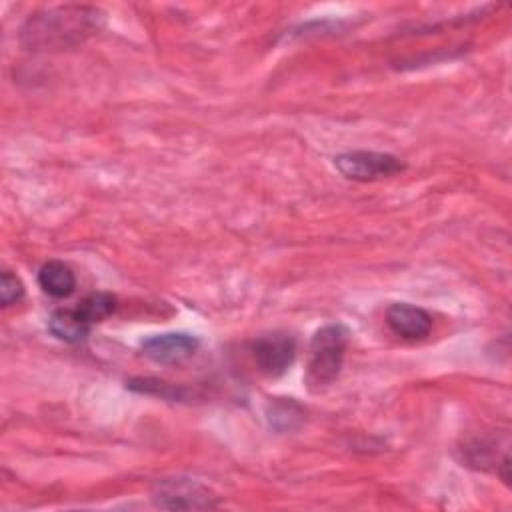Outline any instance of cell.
Instances as JSON below:
<instances>
[{
  "label": "cell",
  "instance_id": "obj_1",
  "mask_svg": "<svg viewBox=\"0 0 512 512\" xmlns=\"http://www.w3.org/2000/svg\"><path fill=\"white\" fill-rule=\"evenodd\" d=\"M102 24V12L92 6H54L30 14L20 40L28 50H64L82 44Z\"/></svg>",
  "mask_w": 512,
  "mask_h": 512
},
{
  "label": "cell",
  "instance_id": "obj_2",
  "mask_svg": "<svg viewBox=\"0 0 512 512\" xmlns=\"http://www.w3.org/2000/svg\"><path fill=\"white\" fill-rule=\"evenodd\" d=\"M350 332L344 324H326L310 340L306 362V386L310 392H322L340 374Z\"/></svg>",
  "mask_w": 512,
  "mask_h": 512
},
{
  "label": "cell",
  "instance_id": "obj_3",
  "mask_svg": "<svg viewBox=\"0 0 512 512\" xmlns=\"http://www.w3.org/2000/svg\"><path fill=\"white\" fill-rule=\"evenodd\" d=\"M152 500L166 510H212L218 506L214 492L192 478H164L152 490Z\"/></svg>",
  "mask_w": 512,
  "mask_h": 512
},
{
  "label": "cell",
  "instance_id": "obj_4",
  "mask_svg": "<svg viewBox=\"0 0 512 512\" xmlns=\"http://www.w3.org/2000/svg\"><path fill=\"white\" fill-rule=\"evenodd\" d=\"M336 170L356 182H374L382 178H390L406 168V164L388 152H372V150H352L338 154L334 158Z\"/></svg>",
  "mask_w": 512,
  "mask_h": 512
},
{
  "label": "cell",
  "instance_id": "obj_5",
  "mask_svg": "<svg viewBox=\"0 0 512 512\" xmlns=\"http://www.w3.org/2000/svg\"><path fill=\"white\" fill-rule=\"evenodd\" d=\"M250 352L262 374L282 376L294 362L296 340L286 332L264 334L250 344Z\"/></svg>",
  "mask_w": 512,
  "mask_h": 512
},
{
  "label": "cell",
  "instance_id": "obj_6",
  "mask_svg": "<svg viewBox=\"0 0 512 512\" xmlns=\"http://www.w3.org/2000/svg\"><path fill=\"white\" fill-rule=\"evenodd\" d=\"M200 342L188 332H164L142 342V352L156 364H180L188 360Z\"/></svg>",
  "mask_w": 512,
  "mask_h": 512
},
{
  "label": "cell",
  "instance_id": "obj_7",
  "mask_svg": "<svg viewBox=\"0 0 512 512\" xmlns=\"http://www.w3.org/2000/svg\"><path fill=\"white\" fill-rule=\"evenodd\" d=\"M386 322L394 334L406 340H422L432 330V316L408 302H394L386 310Z\"/></svg>",
  "mask_w": 512,
  "mask_h": 512
},
{
  "label": "cell",
  "instance_id": "obj_8",
  "mask_svg": "<svg viewBox=\"0 0 512 512\" xmlns=\"http://www.w3.org/2000/svg\"><path fill=\"white\" fill-rule=\"evenodd\" d=\"M90 322L80 314L78 308H58L48 318V330L62 342H82L90 332Z\"/></svg>",
  "mask_w": 512,
  "mask_h": 512
},
{
  "label": "cell",
  "instance_id": "obj_9",
  "mask_svg": "<svg viewBox=\"0 0 512 512\" xmlns=\"http://www.w3.org/2000/svg\"><path fill=\"white\" fill-rule=\"evenodd\" d=\"M38 286L52 298H68L76 288V276L68 264L48 260L38 270Z\"/></svg>",
  "mask_w": 512,
  "mask_h": 512
},
{
  "label": "cell",
  "instance_id": "obj_10",
  "mask_svg": "<svg viewBox=\"0 0 512 512\" xmlns=\"http://www.w3.org/2000/svg\"><path fill=\"white\" fill-rule=\"evenodd\" d=\"M268 420L280 432L296 430L304 420V410L298 402H294V398H276L270 404Z\"/></svg>",
  "mask_w": 512,
  "mask_h": 512
},
{
  "label": "cell",
  "instance_id": "obj_11",
  "mask_svg": "<svg viewBox=\"0 0 512 512\" xmlns=\"http://www.w3.org/2000/svg\"><path fill=\"white\" fill-rule=\"evenodd\" d=\"M76 308L90 324H96L116 310V296L110 292H92L84 300H80Z\"/></svg>",
  "mask_w": 512,
  "mask_h": 512
},
{
  "label": "cell",
  "instance_id": "obj_12",
  "mask_svg": "<svg viewBox=\"0 0 512 512\" xmlns=\"http://www.w3.org/2000/svg\"><path fill=\"white\" fill-rule=\"evenodd\" d=\"M24 296V288L22 282L16 274H12L10 270L2 272L0 278V298H2V306H12L16 302H20Z\"/></svg>",
  "mask_w": 512,
  "mask_h": 512
}]
</instances>
